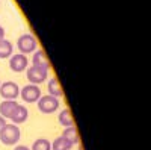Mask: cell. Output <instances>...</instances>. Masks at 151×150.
Here are the masks:
<instances>
[{"label": "cell", "instance_id": "cell-1", "mask_svg": "<svg viewBox=\"0 0 151 150\" xmlns=\"http://www.w3.org/2000/svg\"><path fill=\"white\" fill-rule=\"evenodd\" d=\"M21 138V130L17 124H12V123H6L3 129L0 130V141L5 146H15Z\"/></svg>", "mask_w": 151, "mask_h": 150}, {"label": "cell", "instance_id": "cell-2", "mask_svg": "<svg viewBox=\"0 0 151 150\" xmlns=\"http://www.w3.org/2000/svg\"><path fill=\"white\" fill-rule=\"evenodd\" d=\"M36 106L42 114H53V112H56L60 108V102H59V99L53 96H41L40 100L36 102Z\"/></svg>", "mask_w": 151, "mask_h": 150}, {"label": "cell", "instance_id": "cell-3", "mask_svg": "<svg viewBox=\"0 0 151 150\" xmlns=\"http://www.w3.org/2000/svg\"><path fill=\"white\" fill-rule=\"evenodd\" d=\"M17 47L20 50V53L29 55V53H33V52L38 50V41H36V38L33 35L24 33L17 40Z\"/></svg>", "mask_w": 151, "mask_h": 150}, {"label": "cell", "instance_id": "cell-4", "mask_svg": "<svg viewBox=\"0 0 151 150\" xmlns=\"http://www.w3.org/2000/svg\"><path fill=\"white\" fill-rule=\"evenodd\" d=\"M41 96H42V93L40 90V86L33 85V83H29V85L23 86L20 90V97L23 99V102H26V103H36Z\"/></svg>", "mask_w": 151, "mask_h": 150}, {"label": "cell", "instance_id": "cell-5", "mask_svg": "<svg viewBox=\"0 0 151 150\" xmlns=\"http://www.w3.org/2000/svg\"><path fill=\"white\" fill-rule=\"evenodd\" d=\"M26 78L30 83L33 85H38V83H42L47 80L48 78V70L45 68H38V67H27L26 70Z\"/></svg>", "mask_w": 151, "mask_h": 150}, {"label": "cell", "instance_id": "cell-6", "mask_svg": "<svg viewBox=\"0 0 151 150\" xmlns=\"http://www.w3.org/2000/svg\"><path fill=\"white\" fill-rule=\"evenodd\" d=\"M0 96L3 100H15L20 96V86L12 80L3 82L0 85Z\"/></svg>", "mask_w": 151, "mask_h": 150}, {"label": "cell", "instance_id": "cell-7", "mask_svg": "<svg viewBox=\"0 0 151 150\" xmlns=\"http://www.w3.org/2000/svg\"><path fill=\"white\" fill-rule=\"evenodd\" d=\"M29 67V59L26 55L23 53H15L9 58V68L15 73H21V71H26Z\"/></svg>", "mask_w": 151, "mask_h": 150}, {"label": "cell", "instance_id": "cell-8", "mask_svg": "<svg viewBox=\"0 0 151 150\" xmlns=\"http://www.w3.org/2000/svg\"><path fill=\"white\" fill-rule=\"evenodd\" d=\"M32 65L38 67V68H45V70L50 68V61H48V58H47L44 50H36V52H33Z\"/></svg>", "mask_w": 151, "mask_h": 150}, {"label": "cell", "instance_id": "cell-9", "mask_svg": "<svg viewBox=\"0 0 151 150\" xmlns=\"http://www.w3.org/2000/svg\"><path fill=\"white\" fill-rule=\"evenodd\" d=\"M18 103L15 100H3L2 103H0V115H2L5 120H9L14 114V111L17 109Z\"/></svg>", "mask_w": 151, "mask_h": 150}, {"label": "cell", "instance_id": "cell-10", "mask_svg": "<svg viewBox=\"0 0 151 150\" xmlns=\"http://www.w3.org/2000/svg\"><path fill=\"white\" fill-rule=\"evenodd\" d=\"M27 117H29V111H27V108L24 106V105H18L17 106V109L14 111V114H12V117L9 118L11 121H12V124H23L24 121L27 120Z\"/></svg>", "mask_w": 151, "mask_h": 150}, {"label": "cell", "instance_id": "cell-11", "mask_svg": "<svg viewBox=\"0 0 151 150\" xmlns=\"http://www.w3.org/2000/svg\"><path fill=\"white\" fill-rule=\"evenodd\" d=\"M47 90H48V96H53V97H56V99H59V97L64 96L62 86H60V83H59V80H58L56 78H53V79H50V80H48V83H47Z\"/></svg>", "mask_w": 151, "mask_h": 150}, {"label": "cell", "instance_id": "cell-12", "mask_svg": "<svg viewBox=\"0 0 151 150\" xmlns=\"http://www.w3.org/2000/svg\"><path fill=\"white\" fill-rule=\"evenodd\" d=\"M58 120H59V123H60L64 128H71V126H74V118H73V114H71V111H70L68 108L62 109V111L59 112Z\"/></svg>", "mask_w": 151, "mask_h": 150}, {"label": "cell", "instance_id": "cell-13", "mask_svg": "<svg viewBox=\"0 0 151 150\" xmlns=\"http://www.w3.org/2000/svg\"><path fill=\"white\" fill-rule=\"evenodd\" d=\"M60 136H64L65 140H68L73 146H74V144H77V143L80 141V138H79V130L76 129V126L64 128V132H62V135H60Z\"/></svg>", "mask_w": 151, "mask_h": 150}, {"label": "cell", "instance_id": "cell-14", "mask_svg": "<svg viewBox=\"0 0 151 150\" xmlns=\"http://www.w3.org/2000/svg\"><path fill=\"white\" fill-rule=\"evenodd\" d=\"M14 55V47H12V43L8 40H2L0 41V58L2 59H8Z\"/></svg>", "mask_w": 151, "mask_h": 150}, {"label": "cell", "instance_id": "cell-15", "mask_svg": "<svg viewBox=\"0 0 151 150\" xmlns=\"http://www.w3.org/2000/svg\"><path fill=\"white\" fill-rule=\"evenodd\" d=\"M73 149V144L65 140L64 136H58V138L52 143V150H71Z\"/></svg>", "mask_w": 151, "mask_h": 150}, {"label": "cell", "instance_id": "cell-16", "mask_svg": "<svg viewBox=\"0 0 151 150\" xmlns=\"http://www.w3.org/2000/svg\"><path fill=\"white\" fill-rule=\"evenodd\" d=\"M30 150H52V143L45 138H38L33 141Z\"/></svg>", "mask_w": 151, "mask_h": 150}, {"label": "cell", "instance_id": "cell-17", "mask_svg": "<svg viewBox=\"0 0 151 150\" xmlns=\"http://www.w3.org/2000/svg\"><path fill=\"white\" fill-rule=\"evenodd\" d=\"M14 150H30L27 146H23V144H20V146H15L14 147Z\"/></svg>", "mask_w": 151, "mask_h": 150}, {"label": "cell", "instance_id": "cell-18", "mask_svg": "<svg viewBox=\"0 0 151 150\" xmlns=\"http://www.w3.org/2000/svg\"><path fill=\"white\" fill-rule=\"evenodd\" d=\"M5 124H6V120H5L2 115H0V130L3 129V126H5Z\"/></svg>", "mask_w": 151, "mask_h": 150}, {"label": "cell", "instance_id": "cell-19", "mask_svg": "<svg viewBox=\"0 0 151 150\" xmlns=\"http://www.w3.org/2000/svg\"><path fill=\"white\" fill-rule=\"evenodd\" d=\"M2 40H5V29H3V26H0V41Z\"/></svg>", "mask_w": 151, "mask_h": 150}, {"label": "cell", "instance_id": "cell-20", "mask_svg": "<svg viewBox=\"0 0 151 150\" xmlns=\"http://www.w3.org/2000/svg\"><path fill=\"white\" fill-rule=\"evenodd\" d=\"M0 85H2V82H0Z\"/></svg>", "mask_w": 151, "mask_h": 150}]
</instances>
